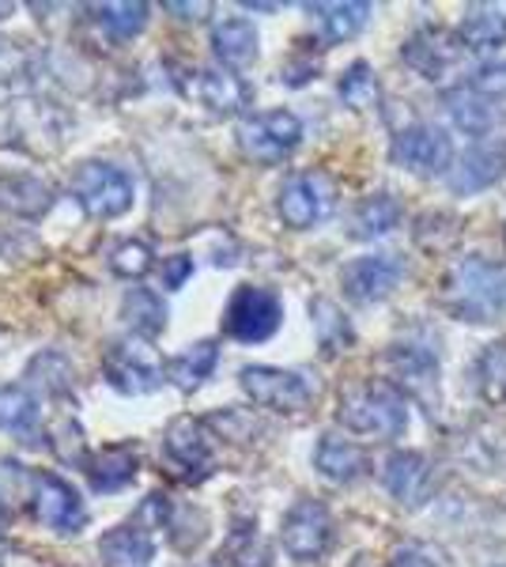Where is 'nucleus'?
<instances>
[{"label":"nucleus","mask_w":506,"mask_h":567,"mask_svg":"<svg viewBox=\"0 0 506 567\" xmlns=\"http://www.w3.org/2000/svg\"><path fill=\"white\" fill-rule=\"evenodd\" d=\"M438 303L450 318L468 326H492L506 307V272L499 261L473 254L438 280Z\"/></svg>","instance_id":"f257e3e1"},{"label":"nucleus","mask_w":506,"mask_h":567,"mask_svg":"<svg viewBox=\"0 0 506 567\" xmlns=\"http://www.w3.org/2000/svg\"><path fill=\"white\" fill-rule=\"evenodd\" d=\"M337 420L344 432L366 439H401L409 427V398L390 379H374L340 398Z\"/></svg>","instance_id":"f03ea898"},{"label":"nucleus","mask_w":506,"mask_h":567,"mask_svg":"<svg viewBox=\"0 0 506 567\" xmlns=\"http://www.w3.org/2000/svg\"><path fill=\"white\" fill-rule=\"evenodd\" d=\"M283 303L272 288H257V284H238L227 299L224 310V333L238 344H261L280 329Z\"/></svg>","instance_id":"7ed1b4c3"},{"label":"nucleus","mask_w":506,"mask_h":567,"mask_svg":"<svg viewBox=\"0 0 506 567\" xmlns=\"http://www.w3.org/2000/svg\"><path fill=\"white\" fill-rule=\"evenodd\" d=\"M103 371L110 386L117 393H128V398H141V393H152L167 382V363H159V355L136 337H122V341L106 344Z\"/></svg>","instance_id":"20e7f679"},{"label":"nucleus","mask_w":506,"mask_h":567,"mask_svg":"<svg viewBox=\"0 0 506 567\" xmlns=\"http://www.w3.org/2000/svg\"><path fill=\"white\" fill-rule=\"evenodd\" d=\"M337 208V186L326 171H299L280 186L276 213L291 231H310L321 219H329Z\"/></svg>","instance_id":"39448f33"},{"label":"nucleus","mask_w":506,"mask_h":567,"mask_svg":"<svg viewBox=\"0 0 506 567\" xmlns=\"http://www.w3.org/2000/svg\"><path fill=\"white\" fill-rule=\"evenodd\" d=\"M238 382H242L246 398H250L254 405L272 409V413H302L318 393L310 374L269 368V363H250V368H242L238 371Z\"/></svg>","instance_id":"423d86ee"},{"label":"nucleus","mask_w":506,"mask_h":567,"mask_svg":"<svg viewBox=\"0 0 506 567\" xmlns=\"http://www.w3.org/2000/svg\"><path fill=\"white\" fill-rule=\"evenodd\" d=\"M299 141L302 122L291 110H265V114H254L238 125V148H242L246 159L265 163V167H276V163L288 159L299 148Z\"/></svg>","instance_id":"0eeeda50"},{"label":"nucleus","mask_w":506,"mask_h":567,"mask_svg":"<svg viewBox=\"0 0 506 567\" xmlns=\"http://www.w3.org/2000/svg\"><path fill=\"white\" fill-rule=\"evenodd\" d=\"M133 194H136L133 178L122 167H110V163H84L72 175V197L95 219H114L128 213L133 208Z\"/></svg>","instance_id":"6e6552de"},{"label":"nucleus","mask_w":506,"mask_h":567,"mask_svg":"<svg viewBox=\"0 0 506 567\" xmlns=\"http://www.w3.org/2000/svg\"><path fill=\"white\" fill-rule=\"evenodd\" d=\"M280 542L288 548L291 560L299 564H314L333 548L337 542V523L329 515V507L321 499H299L296 507L283 515L280 526Z\"/></svg>","instance_id":"1a4fd4ad"},{"label":"nucleus","mask_w":506,"mask_h":567,"mask_svg":"<svg viewBox=\"0 0 506 567\" xmlns=\"http://www.w3.org/2000/svg\"><path fill=\"white\" fill-rule=\"evenodd\" d=\"M390 159L404 171H416V175H450L457 155H454V141H450L443 125L420 122L393 136Z\"/></svg>","instance_id":"9d476101"},{"label":"nucleus","mask_w":506,"mask_h":567,"mask_svg":"<svg viewBox=\"0 0 506 567\" xmlns=\"http://www.w3.org/2000/svg\"><path fill=\"white\" fill-rule=\"evenodd\" d=\"M506 178V136H481L457 155L446 175V186L457 197H473Z\"/></svg>","instance_id":"9b49d317"},{"label":"nucleus","mask_w":506,"mask_h":567,"mask_svg":"<svg viewBox=\"0 0 506 567\" xmlns=\"http://www.w3.org/2000/svg\"><path fill=\"white\" fill-rule=\"evenodd\" d=\"M401 58H404V65L416 69L423 80L438 84V80L462 65L468 58V50H465V42L457 39V31H446V27H420V31H412L409 42L401 45Z\"/></svg>","instance_id":"f8f14e48"},{"label":"nucleus","mask_w":506,"mask_h":567,"mask_svg":"<svg viewBox=\"0 0 506 567\" xmlns=\"http://www.w3.org/2000/svg\"><path fill=\"white\" fill-rule=\"evenodd\" d=\"M401 280H404L401 254H363V258L348 261L344 272H340L344 296L359 307H371V303H379V299L393 296Z\"/></svg>","instance_id":"ddd939ff"},{"label":"nucleus","mask_w":506,"mask_h":567,"mask_svg":"<svg viewBox=\"0 0 506 567\" xmlns=\"http://www.w3.org/2000/svg\"><path fill=\"white\" fill-rule=\"evenodd\" d=\"M31 511L45 529H58V534H76L87 523L80 492L69 481L53 477V473H34L31 477Z\"/></svg>","instance_id":"4468645a"},{"label":"nucleus","mask_w":506,"mask_h":567,"mask_svg":"<svg viewBox=\"0 0 506 567\" xmlns=\"http://www.w3.org/2000/svg\"><path fill=\"white\" fill-rule=\"evenodd\" d=\"M45 136L61 144V122L50 103H8L0 110V144L23 152H50Z\"/></svg>","instance_id":"2eb2a0df"},{"label":"nucleus","mask_w":506,"mask_h":567,"mask_svg":"<svg viewBox=\"0 0 506 567\" xmlns=\"http://www.w3.org/2000/svg\"><path fill=\"white\" fill-rule=\"evenodd\" d=\"M385 368H390V382L404 398L431 401L438 386V352L431 344L404 341L385 352Z\"/></svg>","instance_id":"dca6fc26"},{"label":"nucleus","mask_w":506,"mask_h":567,"mask_svg":"<svg viewBox=\"0 0 506 567\" xmlns=\"http://www.w3.org/2000/svg\"><path fill=\"white\" fill-rule=\"evenodd\" d=\"M382 484L401 507H423L435 492V465L420 451H393L382 462Z\"/></svg>","instance_id":"f3484780"},{"label":"nucleus","mask_w":506,"mask_h":567,"mask_svg":"<svg viewBox=\"0 0 506 567\" xmlns=\"http://www.w3.org/2000/svg\"><path fill=\"white\" fill-rule=\"evenodd\" d=\"M163 454H167V462L178 465L186 477H205L211 465V435H208L205 420H193V416L171 420L167 435H163Z\"/></svg>","instance_id":"a211bd4d"},{"label":"nucleus","mask_w":506,"mask_h":567,"mask_svg":"<svg viewBox=\"0 0 506 567\" xmlns=\"http://www.w3.org/2000/svg\"><path fill=\"white\" fill-rule=\"evenodd\" d=\"M457 39L465 42L468 53L484 58L506 45V4L499 0H481V4H468L462 23H457Z\"/></svg>","instance_id":"6ab92c4d"},{"label":"nucleus","mask_w":506,"mask_h":567,"mask_svg":"<svg viewBox=\"0 0 506 567\" xmlns=\"http://www.w3.org/2000/svg\"><path fill=\"white\" fill-rule=\"evenodd\" d=\"M314 470L333 484H355L359 477H366L371 458H366V451L352 443V439L326 432L314 446Z\"/></svg>","instance_id":"aec40b11"},{"label":"nucleus","mask_w":506,"mask_h":567,"mask_svg":"<svg viewBox=\"0 0 506 567\" xmlns=\"http://www.w3.org/2000/svg\"><path fill=\"white\" fill-rule=\"evenodd\" d=\"M189 95L211 114H238L250 103V87L235 76L231 69H197L189 80Z\"/></svg>","instance_id":"412c9836"},{"label":"nucleus","mask_w":506,"mask_h":567,"mask_svg":"<svg viewBox=\"0 0 506 567\" xmlns=\"http://www.w3.org/2000/svg\"><path fill=\"white\" fill-rule=\"evenodd\" d=\"M136 470H141V454L128 443L103 446V451L87 454L84 462V473L95 492H122L125 484L136 481Z\"/></svg>","instance_id":"4be33fe9"},{"label":"nucleus","mask_w":506,"mask_h":567,"mask_svg":"<svg viewBox=\"0 0 506 567\" xmlns=\"http://www.w3.org/2000/svg\"><path fill=\"white\" fill-rule=\"evenodd\" d=\"M443 110L450 114V122H454L457 130L476 136V141L492 133V125L499 122V106H495L492 99H484L481 91H473L468 84L446 87L443 91Z\"/></svg>","instance_id":"5701e85b"},{"label":"nucleus","mask_w":506,"mask_h":567,"mask_svg":"<svg viewBox=\"0 0 506 567\" xmlns=\"http://www.w3.org/2000/svg\"><path fill=\"white\" fill-rule=\"evenodd\" d=\"M404 219V205L393 194H371L363 197L359 205L352 208L348 216V235L359 243H371V239H382V235L397 231Z\"/></svg>","instance_id":"b1692460"},{"label":"nucleus","mask_w":506,"mask_h":567,"mask_svg":"<svg viewBox=\"0 0 506 567\" xmlns=\"http://www.w3.org/2000/svg\"><path fill=\"white\" fill-rule=\"evenodd\" d=\"M53 189L50 182L39 175H0V213L20 216V219H39L50 213Z\"/></svg>","instance_id":"393cba45"},{"label":"nucleus","mask_w":506,"mask_h":567,"mask_svg":"<svg viewBox=\"0 0 506 567\" xmlns=\"http://www.w3.org/2000/svg\"><path fill=\"white\" fill-rule=\"evenodd\" d=\"M211 50L227 69H246L257 61V27L242 16L211 27Z\"/></svg>","instance_id":"a878e982"},{"label":"nucleus","mask_w":506,"mask_h":567,"mask_svg":"<svg viewBox=\"0 0 506 567\" xmlns=\"http://www.w3.org/2000/svg\"><path fill=\"white\" fill-rule=\"evenodd\" d=\"M307 12L318 16V27H321V39L326 42H348L355 39L359 31L371 20V4L366 0H337V4H307Z\"/></svg>","instance_id":"bb28decb"},{"label":"nucleus","mask_w":506,"mask_h":567,"mask_svg":"<svg viewBox=\"0 0 506 567\" xmlns=\"http://www.w3.org/2000/svg\"><path fill=\"white\" fill-rule=\"evenodd\" d=\"M99 556H103L110 567H144L155 556V537L144 534L141 526L125 523V526L103 534V542H99Z\"/></svg>","instance_id":"cd10ccee"},{"label":"nucleus","mask_w":506,"mask_h":567,"mask_svg":"<svg viewBox=\"0 0 506 567\" xmlns=\"http://www.w3.org/2000/svg\"><path fill=\"white\" fill-rule=\"evenodd\" d=\"M216 363H219L216 341H197V344H189V349H182L178 355H171L167 360V382L171 386H178L182 393H189V390H197L211 371H216Z\"/></svg>","instance_id":"c85d7f7f"},{"label":"nucleus","mask_w":506,"mask_h":567,"mask_svg":"<svg viewBox=\"0 0 506 567\" xmlns=\"http://www.w3.org/2000/svg\"><path fill=\"white\" fill-rule=\"evenodd\" d=\"M310 318H314V333H318V344L326 355H340V352L352 349L355 329L333 299H314V303H310Z\"/></svg>","instance_id":"c756f323"},{"label":"nucleus","mask_w":506,"mask_h":567,"mask_svg":"<svg viewBox=\"0 0 506 567\" xmlns=\"http://www.w3.org/2000/svg\"><path fill=\"white\" fill-rule=\"evenodd\" d=\"M473 382L487 405H506V341L484 344L473 363Z\"/></svg>","instance_id":"7c9ffc66"},{"label":"nucleus","mask_w":506,"mask_h":567,"mask_svg":"<svg viewBox=\"0 0 506 567\" xmlns=\"http://www.w3.org/2000/svg\"><path fill=\"white\" fill-rule=\"evenodd\" d=\"M122 315L128 329H133L136 337H144V341H152V337L163 333V326H167V307H163V299L155 296L148 288H133L125 296L122 303Z\"/></svg>","instance_id":"2f4dec72"},{"label":"nucleus","mask_w":506,"mask_h":567,"mask_svg":"<svg viewBox=\"0 0 506 567\" xmlns=\"http://www.w3.org/2000/svg\"><path fill=\"white\" fill-rule=\"evenodd\" d=\"M87 12L95 16V23L117 42H128L133 34L144 31V23H148V4H141V0H136V4H128V0L125 4H91Z\"/></svg>","instance_id":"473e14b6"},{"label":"nucleus","mask_w":506,"mask_h":567,"mask_svg":"<svg viewBox=\"0 0 506 567\" xmlns=\"http://www.w3.org/2000/svg\"><path fill=\"white\" fill-rule=\"evenodd\" d=\"M337 95H340V103L352 106V110H374L382 99V84L366 61H355V65H348L344 76H340Z\"/></svg>","instance_id":"72a5a7b5"},{"label":"nucleus","mask_w":506,"mask_h":567,"mask_svg":"<svg viewBox=\"0 0 506 567\" xmlns=\"http://www.w3.org/2000/svg\"><path fill=\"white\" fill-rule=\"evenodd\" d=\"M457 239H462V219H457L454 213H443V208H435V213H423L416 219V243L423 246V250L443 254Z\"/></svg>","instance_id":"f704fd0d"},{"label":"nucleus","mask_w":506,"mask_h":567,"mask_svg":"<svg viewBox=\"0 0 506 567\" xmlns=\"http://www.w3.org/2000/svg\"><path fill=\"white\" fill-rule=\"evenodd\" d=\"M39 420V401L23 386H0V427L4 432H27Z\"/></svg>","instance_id":"c9c22d12"},{"label":"nucleus","mask_w":506,"mask_h":567,"mask_svg":"<svg viewBox=\"0 0 506 567\" xmlns=\"http://www.w3.org/2000/svg\"><path fill=\"white\" fill-rule=\"evenodd\" d=\"M110 269H114L117 277H125V280H141L144 272L152 269V250L144 243L128 239L122 246H114V254H110Z\"/></svg>","instance_id":"e433bc0d"},{"label":"nucleus","mask_w":506,"mask_h":567,"mask_svg":"<svg viewBox=\"0 0 506 567\" xmlns=\"http://www.w3.org/2000/svg\"><path fill=\"white\" fill-rule=\"evenodd\" d=\"M227 556H231L238 567H265L269 564V553H265V545L257 542V526H238L231 534V542H227Z\"/></svg>","instance_id":"4c0bfd02"},{"label":"nucleus","mask_w":506,"mask_h":567,"mask_svg":"<svg viewBox=\"0 0 506 567\" xmlns=\"http://www.w3.org/2000/svg\"><path fill=\"white\" fill-rule=\"evenodd\" d=\"M473 91H481L484 99H492L495 106L506 103V61H492V65L476 69L473 80H465Z\"/></svg>","instance_id":"58836bf2"},{"label":"nucleus","mask_w":506,"mask_h":567,"mask_svg":"<svg viewBox=\"0 0 506 567\" xmlns=\"http://www.w3.org/2000/svg\"><path fill=\"white\" fill-rule=\"evenodd\" d=\"M31 374H42L39 382L50 393H64V390L72 386V371H69V363H64L58 352L39 355V360H34V368H31Z\"/></svg>","instance_id":"ea45409f"},{"label":"nucleus","mask_w":506,"mask_h":567,"mask_svg":"<svg viewBox=\"0 0 506 567\" xmlns=\"http://www.w3.org/2000/svg\"><path fill=\"white\" fill-rule=\"evenodd\" d=\"M167 518H171V503H167V496H148L141 503V507L133 511V518L128 523L133 526H141L144 534H159L163 526H167Z\"/></svg>","instance_id":"a19ab883"},{"label":"nucleus","mask_w":506,"mask_h":567,"mask_svg":"<svg viewBox=\"0 0 506 567\" xmlns=\"http://www.w3.org/2000/svg\"><path fill=\"white\" fill-rule=\"evenodd\" d=\"M159 277H163V288H167V291H178L182 284H186V280L193 277V258H186V254H174V258H163Z\"/></svg>","instance_id":"79ce46f5"},{"label":"nucleus","mask_w":506,"mask_h":567,"mask_svg":"<svg viewBox=\"0 0 506 567\" xmlns=\"http://www.w3.org/2000/svg\"><path fill=\"white\" fill-rule=\"evenodd\" d=\"M314 76H318V61L296 58V61H288V65H283V84H291V87H302L307 80H314Z\"/></svg>","instance_id":"37998d69"},{"label":"nucleus","mask_w":506,"mask_h":567,"mask_svg":"<svg viewBox=\"0 0 506 567\" xmlns=\"http://www.w3.org/2000/svg\"><path fill=\"white\" fill-rule=\"evenodd\" d=\"M390 567H438V560H427V556H423V548L412 545V548H401V553L393 556Z\"/></svg>","instance_id":"c03bdc74"},{"label":"nucleus","mask_w":506,"mask_h":567,"mask_svg":"<svg viewBox=\"0 0 506 567\" xmlns=\"http://www.w3.org/2000/svg\"><path fill=\"white\" fill-rule=\"evenodd\" d=\"M208 8H211V4H174V0H171L167 12H178L182 20H205Z\"/></svg>","instance_id":"a18cd8bd"},{"label":"nucleus","mask_w":506,"mask_h":567,"mask_svg":"<svg viewBox=\"0 0 506 567\" xmlns=\"http://www.w3.org/2000/svg\"><path fill=\"white\" fill-rule=\"evenodd\" d=\"M242 8H250V12H276V8H280V4H254V0H246Z\"/></svg>","instance_id":"49530a36"}]
</instances>
